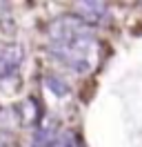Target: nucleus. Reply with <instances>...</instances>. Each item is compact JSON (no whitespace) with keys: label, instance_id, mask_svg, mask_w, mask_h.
<instances>
[{"label":"nucleus","instance_id":"nucleus-3","mask_svg":"<svg viewBox=\"0 0 142 147\" xmlns=\"http://www.w3.org/2000/svg\"><path fill=\"white\" fill-rule=\"evenodd\" d=\"M78 7V16L80 20H84L89 27H93V25H100V22H104L109 18V5L107 2H98V0H82L76 5Z\"/></svg>","mask_w":142,"mask_h":147},{"label":"nucleus","instance_id":"nucleus-2","mask_svg":"<svg viewBox=\"0 0 142 147\" xmlns=\"http://www.w3.org/2000/svg\"><path fill=\"white\" fill-rule=\"evenodd\" d=\"M25 60V49L18 42H7L0 47V85L9 87V83H13V87L20 85L18 76H20V67Z\"/></svg>","mask_w":142,"mask_h":147},{"label":"nucleus","instance_id":"nucleus-1","mask_svg":"<svg viewBox=\"0 0 142 147\" xmlns=\"http://www.w3.org/2000/svg\"><path fill=\"white\" fill-rule=\"evenodd\" d=\"M47 51L76 74H91L100 63V40L76 13H62L47 27Z\"/></svg>","mask_w":142,"mask_h":147},{"label":"nucleus","instance_id":"nucleus-4","mask_svg":"<svg viewBox=\"0 0 142 147\" xmlns=\"http://www.w3.org/2000/svg\"><path fill=\"white\" fill-rule=\"evenodd\" d=\"M44 85H47L56 96H60V98H62V96H67V94L71 92L69 83H67V80H62V78H58V76H47V78H44Z\"/></svg>","mask_w":142,"mask_h":147},{"label":"nucleus","instance_id":"nucleus-5","mask_svg":"<svg viewBox=\"0 0 142 147\" xmlns=\"http://www.w3.org/2000/svg\"><path fill=\"white\" fill-rule=\"evenodd\" d=\"M67 147H82V143H80V140H78L76 136H73V134H71V138H69V145H67Z\"/></svg>","mask_w":142,"mask_h":147}]
</instances>
